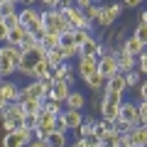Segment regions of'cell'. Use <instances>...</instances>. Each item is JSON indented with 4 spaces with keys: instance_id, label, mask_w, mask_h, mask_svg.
Listing matches in <instances>:
<instances>
[{
    "instance_id": "6da1fadb",
    "label": "cell",
    "mask_w": 147,
    "mask_h": 147,
    "mask_svg": "<svg viewBox=\"0 0 147 147\" xmlns=\"http://www.w3.org/2000/svg\"><path fill=\"white\" fill-rule=\"evenodd\" d=\"M44 57H47V52L42 49V44H34V47L22 49L20 61H17V71H15V74L32 79V69H34V66H37V61H39V59H44Z\"/></svg>"
},
{
    "instance_id": "7a4b0ae2",
    "label": "cell",
    "mask_w": 147,
    "mask_h": 147,
    "mask_svg": "<svg viewBox=\"0 0 147 147\" xmlns=\"http://www.w3.org/2000/svg\"><path fill=\"white\" fill-rule=\"evenodd\" d=\"M20 47H12V44H0V79H10L12 74L17 71V61H20Z\"/></svg>"
},
{
    "instance_id": "3957f363",
    "label": "cell",
    "mask_w": 147,
    "mask_h": 147,
    "mask_svg": "<svg viewBox=\"0 0 147 147\" xmlns=\"http://www.w3.org/2000/svg\"><path fill=\"white\" fill-rule=\"evenodd\" d=\"M39 17H42V22H44V32L61 34V32H71L74 30V27L69 25V20L61 15V10H57V7H44V10L39 12Z\"/></svg>"
},
{
    "instance_id": "277c9868",
    "label": "cell",
    "mask_w": 147,
    "mask_h": 147,
    "mask_svg": "<svg viewBox=\"0 0 147 147\" xmlns=\"http://www.w3.org/2000/svg\"><path fill=\"white\" fill-rule=\"evenodd\" d=\"M123 10H125L123 3H110V5H103V7H100V12H98V17H96V25L103 27V30L113 27L118 20H120Z\"/></svg>"
},
{
    "instance_id": "5b68a950",
    "label": "cell",
    "mask_w": 147,
    "mask_h": 147,
    "mask_svg": "<svg viewBox=\"0 0 147 147\" xmlns=\"http://www.w3.org/2000/svg\"><path fill=\"white\" fill-rule=\"evenodd\" d=\"M52 79L54 81H66L69 86L76 84V66L71 61H61L57 69H52Z\"/></svg>"
},
{
    "instance_id": "8992f818",
    "label": "cell",
    "mask_w": 147,
    "mask_h": 147,
    "mask_svg": "<svg viewBox=\"0 0 147 147\" xmlns=\"http://www.w3.org/2000/svg\"><path fill=\"white\" fill-rule=\"evenodd\" d=\"M108 52V47H105L103 42H100V37H91V39H86L84 44H79V54L81 57H100V54Z\"/></svg>"
},
{
    "instance_id": "52a82bcc",
    "label": "cell",
    "mask_w": 147,
    "mask_h": 147,
    "mask_svg": "<svg viewBox=\"0 0 147 147\" xmlns=\"http://www.w3.org/2000/svg\"><path fill=\"white\" fill-rule=\"evenodd\" d=\"M108 52L115 57V64H118V71H120V74H125V71H130V69H135V57H132V54H127L120 44H118V47H110Z\"/></svg>"
},
{
    "instance_id": "ba28073f",
    "label": "cell",
    "mask_w": 147,
    "mask_h": 147,
    "mask_svg": "<svg viewBox=\"0 0 147 147\" xmlns=\"http://www.w3.org/2000/svg\"><path fill=\"white\" fill-rule=\"evenodd\" d=\"M96 61H98V74L103 76V79H110L113 74H118V64H115V57L110 52L100 54V57H96Z\"/></svg>"
},
{
    "instance_id": "9c48e42d",
    "label": "cell",
    "mask_w": 147,
    "mask_h": 147,
    "mask_svg": "<svg viewBox=\"0 0 147 147\" xmlns=\"http://www.w3.org/2000/svg\"><path fill=\"white\" fill-rule=\"evenodd\" d=\"M93 71H98V61H96V57H79V61H76V76L84 81V79H88Z\"/></svg>"
},
{
    "instance_id": "30bf717a",
    "label": "cell",
    "mask_w": 147,
    "mask_h": 147,
    "mask_svg": "<svg viewBox=\"0 0 147 147\" xmlns=\"http://www.w3.org/2000/svg\"><path fill=\"white\" fill-rule=\"evenodd\" d=\"M61 118H64V123H66V130L69 132H74V130H79V125L84 123V113L81 110H76V108H64L61 110Z\"/></svg>"
},
{
    "instance_id": "8fae6325",
    "label": "cell",
    "mask_w": 147,
    "mask_h": 147,
    "mask_svg": "<svg viewBox=\"0 0 147 147\" xmlns=\"http://www.w3.org/2000/svg\"><path fill=\"white\" fill-rule=\"evenodd\" d=\"M22 115H25V108H22L20 100H10V103L3 108V113H0V120H22Z\"/></svg>"
},
{
    "instance_id": "7c38bea8",
    "label": "cell",
    "mask_w": 147,
    "mask_h": 147,
    "mask_svg": "<svg viewBox=\"0 0 147 147\" xmlns=\"http://www.w3.org/2000/svg\"><path fill=\"white\" fill-rule=\"evenodd\" d=\"M30 98H44V91H42V86H39V81H32V84H27V86H20L17 100L25 103V100H30Z\"/></svg>"
},
{
    "instance_id": "4fadbf2b",
    "label": "cell",
    "mask_w": 147,
    "mask_h": 147,
    "mask_svg": "<svg viewBox=\"0 0 147 147\" xmlns=\"http://www.w3.org/2000/svg\"><path fill=\"white\" fill-rule=\"evenodd\" d=\"M103 91H110V93H125L127 91V86H125V79H123V74L118 71V74H113L110 79H105V86H103Z\"/></svg>"
},
{
    "instance_id": "5bb4252c",
    "label": "cell",
    "mask_w": 147,
    "mask_h": 147,
    "mask_svg": "<svg viewBox=\"0 0 147 147\" xmlns=\"http://www.w3.org/2000/svg\"><path fill=\"white\" fill-rule=\"evenodd\" d=\"M0 96L10 103V100H17V96H20V86L15 84L12 79H3L0 81Z\"/></svg>"
},
{
    "instance_id": "9a60e30c",
    "label": "cell",
    "mask_w": 147,
    "mask_h": 147,
    "mask_svg": "<svg viewBox=\"0 0 147 147\" xmlns=\"http://www.w3.org/2000/svg\"><path fill=\"white\" fill-rule=\"evenodd\" d=\"M69 91H71V86H69L66 81H54V86H52V91H49L47 98H49V100H59V103L64 105V100H66Z\"/></svg>"
},
{
    "instance_id": "2e32d148",
    "label": "cell",
    "mask_w": 147,
    "mask_h": 147,
    "mask_svg": "<svg viewBox=\"0 0 147 147\" xmlns=\"http://www.w3.org/2000/svg\"><path fill=\"white\" fill-rule=\"evenodd\" d=\"M118 118H123V120H127V123L135 125V120H137V103H132V100H123L120 110H118Z\"/></svg>"
},
{
    "instance_id": "e0dca14e",
    "label": "cell",
    "mask_w": 147,
    "mask_h": 147,
    "mask_svg": "<svg viewBox=\"0 0 147 147\" xmlns=\"http://www.w3.org/2000/svg\"><path fill=\"white\" fill-rule=\"evenodd\" d=\"M64 108H76V110H84L86 108V96L81 93V91H69L66 100H64Z\"/></svg>"
},
{
    "instance_id": "ac0fdd59",
    "label": "cell",
    "mask_w": 147,
    "mask_h": 147,
    "mask_svg": "<svg viewBox=\"0 0 147 147\" xmlns=\"http://www.w3.org/2000/svg\"><path fill=\"white\" fill-rule=\"evenodd\" d=\"M118 110H120V103H113V100H105V98H103L98 113H100V118H105V120L113 123V120L118 118Z\"/></svg>"
},
{
    "instance_id": "d6986e66",
    "label": "cell",
    "mask_w": 147,
    "mask_h": 147,
    "mask_svg": "<svg viewBox=\"0 0 147 147\" xmlns=\"http://www.w3.org/2000/svg\"><path fill=\"white\" fill-rule=\"evenodd\" d=\"M98 147H120V132H115L113 127L105 130L103 135L98 137Z\"/></svg>"
},
{
    "instance_id": "ffe728a7",
    "label": "cell",
    "mask_w": 147,
    "mask_h": 147,
    "mask_svg": "<svg viewBox=\"0 0 147 147\" xmlns=\"http://www.w3.org/2000/svg\"><path fill=\"white\" fill-rule=\"evenodd\" d=\"M17 15H20V25H22V27H30L32 22L39 17V10H37L34 5H30V7H20Z\"/></svg>"
},
{
    "instance_id": "44dd1931",
    "label": "cell",
    "mask_w": 147,
    "mask_h": 147,
    "mask_svg": "<svg viewBox=\"0 0 147 147\" xmlns=\"http://www.w3.org/2000/svg\"><path fill=\"white\" fill-rule=\"evenodd\" d=\"M49 147H69V135L66 132H59V130H52L47 137H44Z\"/></svg>"
},
{
    "instance_id": "7402d4cb",
    "label": "cell",
    "mask_w": 147,
    "mask_h": 147,
    "mask_svg": "<svg viewBox=\"0 0 147 147\" xmlns=\"http://www.w3.org/2000/svg\"><path fill=\"white\" fill-rule=\"evenodd\" d=\"M25 37H27V27L17 25V27H12V30L7 32V44H12V47H22Z\"/></svg>"
},
{
    "instance_id": "603a6c76",
    "label": "cell",
    "mask_w": 147,
    "mask_h": 147,
    "mask_svg": "<svg viewBox=\"0 0 147 147\" xmlns=\"http://www.w3.org/2000/svg\"><path fill=\"white\" fill-rule=\"evenodd\" d=\"M123 49H125L127 54H132V57H137V54L142 52V49H145V44L140 42V39H137L135 34H130V37H125V39H123V44H120Z\"/></svg>"
},
{
    "instance_id": "cb8c5ba5",
    "label": "cell",
    "mask_w": 147,
    "mask_h": 147,
    "mask_svg": "<svg viewBox=\"0 0 147 147\" xmlns=\"http://www.w3.org/2000/svg\"><path fill=\"white\" fill-rule=\"evenodd\" d=\"M22 108H25V115H39L44 110V98H30L22 103Z\"/></svg>"
},
{
    "instance_id": "d4e9b609",
    "label": "cell",
    "mask_w": 147,
    "mask_h": 147,
    "mask_svg": "<svg viewBox=\"0 0 147 147\" xmlns=\"http://www.w3.org/2000/svg\"><path fill=\"white\" fill-rule=\"evenodd\" d=\"M47 76H52V66L47 64V59H39V61H37V66L32 69V79L39 81V79H47Z\"/></svg>"
},
{
    "instance_id": "484cf974",
    "label": "cell",
    "mask_w": 147,
    "mask_h": 147,
    "mask_svg": "<svg viewBox=\"0 0 147 147\" xmlns=\"http://www.w3.org/2000/svg\"><path fill=\"white\" fill-rule=\"evenodd\" d=\"M0 147H25V140L17 135V130L15 132H5L3 140H0Z\"/></svg>"
},
{
    "instance_id": "4316f807",
    "label": "cell",
    "mask_w": 147,
    "mask_h": 147,
    "mask_svg": "<svg viewBox=\"0 0 147 147\" xmlns=\"http://www.w3.org/2000/svg\"><path fill=\"white\" fill-rule=\"evenodd\" d=\"M44 59H47V64H49L52 69H57L61 61H66V59H64V52H61V47H54V49H49Z\"/></svg>"
},
{
    "instance_id": "83f0119b",
    "label": "cell",
    "mask_w": 147,
    "mask_h": 147,
    "mask_svg": "<svg viewBox=\"0 0 147 147\" xmlns=\"http://www.w3.org/2000/svg\"><path fill=\"white\" fill-rule=\"evenodd\" d=\"M123 79H125V86H127V88H137V86H140V81L145 79V76H142L137 69H130V71L123 74Z\"/></svg>"
},
{
    "instance_id": "f1b7e54d",
    "label": "cell",
    "mask_w": 147,
    "mask_h": 147,
    "mask_svg": "<svg viewBox=\"0 0 147 147\" xmlns=\"http://www.w3.org/2000/svg\"><path fill=\"white\" fill-rule=\"evenodd\" d=\"M39 44H42L44 52H49V49L59 47V34H54V32H44V34L39 37Z\"/></svg>"
},
{
    "instance_id": "f546056e",
    "label": "cell",
    "mask_w": 147,
    "mask_h": 147,
    "mask_svg": "<svg viewBox=\"0 0 147 147\" xmlns=\"http://www.w3.org/2000/svg\"><path fill=\"white\" fill-rule=\"evenodd\" d=\"M84 84L88 86L91 91H103V86H105V79L100 76L98 71H93V74L88 76V79H84Z\"/></svg>"
},
{
    "instance_id": "4dcf8cb0",
    "label": "cell",
    "mask_w": 147,
    "mask_h": 147,
    "mask_svg": "<svg viewBox=\"0 0 147 147\" xmlns=\"http://www.w3.org/2000/svg\"><path fill=\"white\" fill-rule=\"evenodd\" d=\"M93 120H96V118H84V123L79 125V130H74V132H76V140H79V137L93 135Z\"/></svg>"
},
{
    "instance_id": "1f68e13d",
    "label": "cell",
    "mask_w": 147,
    "mask_h": 147,
    "mask_svg": "<svg viewBox=\"0 0 147 147\" xmlns=\"http://www.w3.org/2000/svg\"><path fill=\"white\" fill-rule=\"evenodd\" d=\"M135 69L142 74V76H147V47L135 57Z\"/></svg>"
},
{
    "instance_id": "d6a6232c",
    "label": "cell",
    "mask_w": 147,
    "mask_h": 147,
    "mask_svg": "<svg viewBox=\"0 0 147 147\" xmlns=\"http://www.w3.org/2000/svg\"><path fill=\"white\" fill-rule=\"evenodd\" d=\"M132 34H135L137 39H140V42L147 47V22H137L135 30H132Z\"/></svg>"
},
{
    "instance_id": "836d02e7",
    "label": "cell",
    "mask_w": 147,
    "mask_h": 147,
    "mask_svg": "<svg viewBox=\"0 0 147 147\" xmlns=\"http://www.w3.org/2000/svg\"><path fill=\"white\" fill-rule=\"evenodd\" d=\"M61 52H64V59H79L81 54H79V44H66V47H61Z\"/></svg>"
},
{
    "instance_id": "e575fe53",
    "label": "cell",
    "mask_w": 147,
    "mask_h": 147,
    "mask_svg": "<svg viewBox=\"0 0 147 147\" xmlns=\"http://www.w3.org/2000/svg\"><path fill=\"white\" fill-rule=\"evenodd\" d=\"M91 37H93V32H88V30H81V27L74 30V42L76 44H84L86 39H91Z\"/></svg>"
},
{
    "instance_id": "d590c367",
    "label": "cell",
    "mask_w": 147,
    "mask_h": 147,
    "mask_svg": "<svg viewBox=\"0 0 147 147\" xmlns=\"http://www.w3.org/2000/svg\"><path fill=\"white\" fill-rule=\"evenodd\" d=\"M44 110H49V113H54V115H59L64 110V105L59 103V100H49V98H44Z\"/></svg>"
},
{
    "instance_id": "8d00e7d4",
    "label": "cell",
    "mask_w": 147,
    "mask_h": 147,
    "mask_svg": "<svg viewBox=\"0 0 147 147\" xmlns=\"http://www.w3.org/2000/svg\"><path fill=\"white\" fill-rule=\"evenodd\" d=\"M130 127H132V123L123 120V118H115V120H113V130H115V132H120V135H123V132H127Z\"/></svg>"
},
{
    "instance_id": "74e56055",
    "label": "cell",
    "mask_w": 147,
    "mask_h": 147,
    "mask_svg": "<svg viewBox=\"0 0 147 147\" xmlns=\"http://www.w3.org/2000/svg\"><path fill=\"white\" fill-rule=\"evenodd\" d=\"M17 7H20V5H15V3H7V0H3V3H0V15H3V17H7V15H12V12H17Z\"/></svg>"
},
{
    "instance_id": "f35d334b",
    "label": "cell",
    "mask_w": 147,
    "mask_h": 147,
    "mask_svg": "<svg viewBox=\"0 0 147 147\" xmlns=\"http://www.w3.org/2000/svg\"><path fill=\"white\" fill-rule=\"evenodd\" d=\"M3 22H5V27H7V30H12V27H17V25H20V15H17V12H12V15L3 17Z\"/></svg>"
},
{
    "instance_id": "ab89813d",
    "label": "cell",
    "mask_w": 147,
    "mask_h": 147,
    "mask_svg": "<svg viewBox=\"0 0 147 147\" xmlns=\"http://www.w3.org/2000/svg\"><path fill=\"white\" fill-rule=\"evenodd\" d=\"M20 125H22V127H30V130H34V127H37V115H22Z\"/></svg>"
},
{
    "instance_id": "60d3db41",
    "label": "cell",
    "mask_w": 147,
    "mask_h": 147,
    "mask_svg": "<svg viewBox=\"0 0 147 147\" xmlns=\"http://www.w3.org/2000/svg\"><path fill=\"white\" fill-rule=\"evenodd\" d=\"M0 125H3L5 132H15L17 127H20V123H17V120H0Z\"/></svg>"
},
{
    "instance_id": "b9f144b4",
    "label": "cell",
    "mask_w": 147,
    "mask_h": 147,
    "mask_svg": "<svg viewBox=\"0 0 147 147\" xmlns=\"http://www.w3.org/2000/svg\"><path fill=\"white\" fill-rule=\"evenodd\" d=\"M54 130H59V132H69V130H66V123H64V118H61V113L54 118Z\"/></svg>"
},
{
    "instance_id": "7bdbcfd3",
    "label": "cell",
    "mask_w": 147,
    "mask_h": 147,
    "mask_svg": "<svg viewBox=\"0 0 147 147\" xmlns=\"http://www.w3.org/2000/svg\"><path fill=\"white\" fill-rule=\"evenodd\" d=\"M103 98L105 100H113V103H123V100H125L120 93H110V91H103Z\"/></svg>"
},
{
    "instance_id": "ee69618b",
    "label": "cell",
    "mask_w": 147,
    "mask_h": 147,
    "mask_svg": "<svg viewBox=\"0 0 147 147\" xmlns=\"http://www.w3.org/2000/svg\"><path fill=\"white\" fill-rule=\"evenodd\" d=\"M137 93H140V100H147V79L140 81V86H137Z\"/></svg>"
},
{
    "instance_id": "f6af8a7d",
    "label": "cell",
    "mask_w": 147,
    "mask_h": 147,
    "mask_svg": "<svg viewBox=\"0 0 147 147\" xmlns=\"http://www.w3.org/2000/svg\"><path fill=\"white\" fill-rule=\"evenodd\" d=\"M7 32H10V30L5 27V22L0 20V44H5V42H7Z\"/></svg>"
},
{
    "instance_id": "bcb514c9",
    "label": "cell",
    "mask_w": 147,
    "mask_h": 147,
    "mask_svg": "<svg viewBox=\"0 0 147 147\" xmlns=\"http://www.w3.org/2000/svg\"><path fill=\"white\" fill-rule=\"evenodd\" d=\"M145 0H123V5L125 7H137V5H142Z\"/></svg>"
},
{
    "instance_id": "7dc6e473",
    "label": "cell",
    "mask_w": 147,
    "mask_h": 147,
    "mask_svg": "<svg viewBox=\"0 0 147 147\" xmlns=\"http://www.w3.org/2000/svg\"><path fill=\"white\" fill-rule=\"evenodd\" d=\"M44 7H59V0H39Z\"/></svg>"
},
{
    "instance_id": "c3c4849f",
    "label": "cell",
    "mask_w": 147,
    "mask_h": 147,
    "mask_svg": "<svg viewBox=\"0 0 147 147\" xmlns=\"http://www.w3.org/2000/svg\"><path fill=\"white\" fill-rule=\"evenodd\" d=\"M91 3H93V0H74V5H76V7H81V10H84L86 5H91Z\"/></svg>"
},
{
    "instance_id": "681fc988",
    "label": "cell",
    "mask_w": 147,
    "mask_h": 147,
    "mask_svg": "<svg viewBox=\"0 0 147 147\" xmlns=\"http://www.w3.org/2000/svg\"><path fill=\"white\" fill-rule=\"evenodd\" d=\"M27 147H49V145H47L44 140H32V142H30Z\"/></svg>"
},
{
    "instance_id": "f907efd6",
    "label": "cell",
    "mask_w": 147,
    "mask_h": 147,
    "mask_svg": "<svg viewBox=\"0 0 147 147\" xmlns=\"http://www.w3.org/2000/svg\"><path fill=\"white\" fill-rule=\"evenodd\" d=\"M69 147H86V142H84V140H81V137H79V140L69 142Z\"/></svg>"
},
{
    "instance_id": "816d5d0a",
    "label": "cell",
    "mask_w": 147,
    "mask_h": 147,
    "mask_svg": "<svg viewBox=\"0 0 147 147\" xmlns=\"http://www.w3.org/2000/svg\"><path fill=\"white\" fill-rule=\"evenodd\" d=\"M34 3H39V0H20L22 7H30V5H34Z\"/></svg>"
},
{
    "instance_id": "f5cc1de1",
    "label": "cell",
    "mask_w": 147,
    "mask_h": 147,
    "mask_svg": "<svg viewBox=\"0 0 147 147\" xmlns=\"http://www.w3.org/2000/svg\"><path fill=\"white\" fill-rule=\"evenodd\" d=\"M5 105H7V100L3 98V96H0V113H3V108H5Z\"/></svg>"
},
{
    "instance_id": "db71d44e",
    "label": "cell",
    "mask_w": 147,
    "mask_h": 147,
    "mask_svg": "<svg viewBox=\"0 0 147 147\" xmlns=\"http://www.w3.org/2000/svg\"><path fill=\"white\" fill-rule=\"evenodd\" d=\"M140 22H147V10H142V15H140Z\"/></svg>"
},
{
    "instance_id": "11a10c76",
    "label": "cell",
    "mask_w": 147,
    "mask_h": 147,
    "mask_svg": "<svg viewBox=\"0 0 147 147\" xmlns=\"http://www.w3.org/2000/svg\"><path fill=\"white\" fill-rule=\"evenodd\" d=\"M7 3H15V5H20V0H7Z\"/></svg>"
},
{
    "instance_id": "9f6ffc18",
    "label": "cell",
    "mask_w": 147,
    "mask_h": 147,
    "mask_svg": "<svg viewBox=\"0 0 147 147\" xmlns=\"http://www.w3.org/2000/svg\"><path fill=\"white\" fill-rule=\"evenodd\" d=\"M0 20H3V15H0Z\"/></svg>"
},
{
    "instance_id": "6f0895ef",
    "label": "cell",
    "mask_w": 147,
    "mask_h": 147,
    "mask_svg": "<svg viewBox=\"0 0 147 147\" xmlns=\"http://www.w3.org/2000/svg\"><path fill=\"white\" fill-rule=\"evenodd\" d=\"M0 81H3V79H0Z\"/></svg>"
}]
</instances>
